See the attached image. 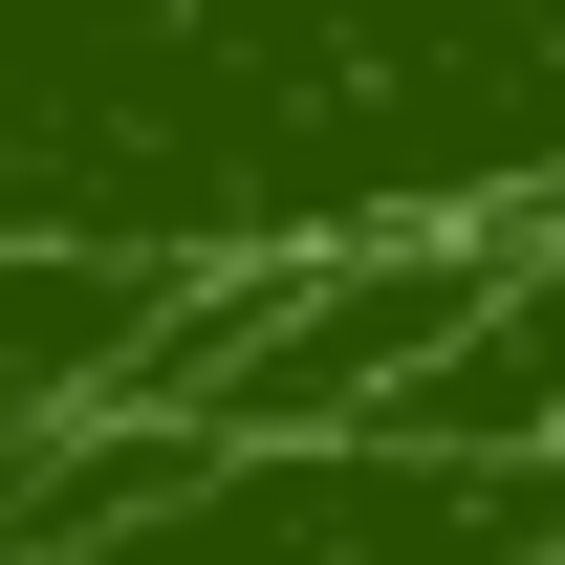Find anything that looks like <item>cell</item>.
<instances>
[{
	"mask_svg": "<svg viewBox=\"0 0 565 565\" xmlns=\"http://www.w3.org/2000/svg\"><path fill=\"white\" fill-rule=\"evenodd\" d=\"M457 305H479V262H435V282H392V349H414V327H457ZM349 370H370V327H327L305 370H262V414H349Z\"/></svg>",
	"mask_w": 565,
	"mask_h": 565,
	"instance_id": "obj_1",
	"label": "cell"
}]
</instances>
